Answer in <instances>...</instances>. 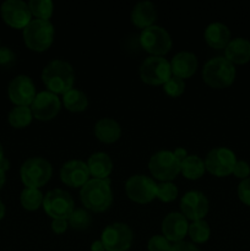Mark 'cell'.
<instances>
[{"label": "cell", "instance_id": "cell-25", "mask_svg": "<svg viewBox=\"0 0 250 251\" xmlns=\"http://www.w3.org/2000/svg\"><path fill=\"white\" fill-rule=\"evenodd\" d=\"M206 171L205 162L196 154H190L180 163V173L190 180L201 178Z\"/></svg>", "mask_w": 250, "mask_h": 251}, {"label": "cell", "instance_id": "cell-36", "mask_svg": "<svg viewBox=\"0 0 250 251\" xmlns=\"http://www.w3.org/2000/svg\"><path fill=\"white\" fill-rule=\"evenodd\" d=\"M233 174L242 180L248 179L250 176V164L245 161H237L233 168Z\"/></svg>", "mask_w": 250, "mask_h": 251}, {"label": "cell", "instance_id": "cell-37", "mask_svg": "<svg viewBox=\"0 0 250 251\" xmlns=\"http://www.w3.org/2000/svg\"><path fill=\"white\" fill-rule=\"evenodd\" d=\"M15 53L7 47H0V65L10 66L15 63Z\"/></svg>", "mask_w": 250, "mask_h": 251}, {"label": "cell", "instance_id": "cell-34", "mask_svg": "<svg viewBox=\"0 0 250 251\" xmlns=\"http://www.w3.org/2000/svg\"><path fill=\"white\" fill-rule=\"evenodd\" d=\"M149 251H171L172 244L163 235H153L147 243Z\"/></svg>", "mask_w": 250, "mask_h": 251}, {"label": "cell", "instance_id": "cell-3", "mask_svg": "<svg viewBox=\"0 0 250 251\" xmlns=\"http://www.w3.org/2000/svg\"><path fill=\"white\" fill-rule=\"evenodd\" d=\"M234 64L225 56H215L207 60L202 69V78L208 86L213 88H225L235 80Z\"/></svg>", "mask_w": 250, "mask_h": 251}, {"label": "cell", "instance_id": "cell-22", "mask_svg": "<svg viewBox=\"0 0 250 251\" xmlns=\"http://www.w3.org/2000/svg\"><path fill=\"white\" fill-rule=\"evenodd\" d=\"M205 41L215 49H223L230 42V31L222 22H212L205 29Z\"/></svg>", "mask_w": 250, "mask_h": 251}, {"label": "cell", "instance_id": "cell-39", "mask_svg": "<svg viewBox=\"0 0 250 251\" xmlns=\"http://www.w3.org/2000/svg\"><path fill=\"white\" fill-rule=\"evenodd\" d=\"M69 227L68 220H53L51 222V229L55 234H63Z\"/></svg>", "mask_w": 250, "mask_h": 251}, {"label": "cell", "instance_id": "cell-44", "mask_svg": "<svg viewBox=\"0 0 250 251\" xmlns=\"http://www.w3.org/2000/svg\"><path fill=\"white\" fill-rule=\"evenodd\" d=\"M4 216H5V205L2 203V201L0 200V221L4 218Z\"/></svg>", "mask_w": 250, "mask_h": 251}, {"label": "cell", "instance_id": "cell-30", "mask_svg": "<svg viewBox=\"0 0 250 251\" xmlns=\"http://www.w3.org/2000/svg\"><path fill=\"white\" fill-rule=\"evenodd\" d=\"M68 223L74 230L81 232V230H86L90 228L91 223H92V216L85 208H76L68 218Z\"/></svg>", "mask_w": 250, "mask_h": 251}, {"label": "cell", "instance_id": "cell-6", "mask_svg": "<svg viewBox=\"0 0 250 251\" xmlns=\"http://www.w3.org/2000/svg\"><path fill=\"white\" fill-rule=\"evenodd\" d=\"M180 163L174 152L161 150L150 158L149 168L152 176L163 181H171L180 173Z\"/></svg>", "mask_w": 250, "mask_h": 251}, {"label": "cell", "instance_id": "cell-41", "mask_svg": "<svg viewBox=\"0 0 250 251\" xmlns=\"http://www.w3.org/2000/svg\"><path fill=\"white\" fill-rule=\"evenodd\" d=\"M91 251H107V250H105L102 240H96V242H93L92 245H91Z\"/></svg>", "mask_w": 250, "mask_h": 251}, {"label": "cell", "instance_id": "cell-18", "mask_svg": "<svg viewBox=\"0 0 250 251\" xmlns=\"http://www.w3.org/2000/svg\"><path fill=\"white\" fill-rule=\"evenodd\" d=\"M189 230V223L185 216L179 212H171L164 217L162 222L163 237L169 242L178 243L184 239Z\"/></svg>", "mask_w": 250, "mask_h": 251}, {"label": "cell", "instance_id": "cell-16", "mask_svg": "<svg viewBox=\"0 0 250 251\" xmlns=\"http://www.w3.org/2000/svg\"><path fill=\"white\" fill-rule=\"evenodd\" d=\"M60 100L50 91H42L37 93L31 104L32 114L38 120H51L60 112Z\"/></svg>", "mask_w": 250, "mask_h": 251}, {"label": "cell", "instance_id": "cell-4", "mask_svg": "<svg viewBox=\"0 0 250 251\" xmlns=\"http://www.w3.org/2000/svg\"><path fill=\"white\" fill-rule=\"evenodd\" d=\"M53 167L42 157H32L22 163L20 169L22 183L26 188L38 189L46 185L51 178Z\"/></svg>", "mask_w": 250, "mask_h": 251}, {"label": "cell", "instance_id": "cell-5", "mask_svg": "<svg viewBox=\"0 0 250 251\" xmlns=\"http://www.w3.org/2000/svg\"><path fill=\"white\" fill-rule=\"evenodd\" d=\"M54 27L49 20L34 19L24 28V41L29 49L44 51L51 46Z\"/></svg>", "mask_w": 250, "mask_h": 251}, {"label": "cell", "instance_id": "cell-10", "mask_svg": "<svg viewBox=\"0 0 250 251\" xmlns=\"http://www.w3.org/2000/svg\"><path fill=\"white\" fill-rule=\"evenodd\" d=\"M100 240L107 251H127L134 242V233L125 223L115 222L103 229Z\"/></svg>", "mask_w": 250, "mask_h": 251}, {"label": "cell", "instance_id": "cell-23", "mask_svg": "<svg viewBox=\"0 0 250 251\" xmlns=\"http://www.w3.org/2000/svg\"><path fill=\"white\" fill-rule=\"evenodd\" d=\"M95 135L104 144H113L118 141L122 135V127L117 120L112 118H102L95 124Z\"/></svg>", "mask_w": 250, "mask_h": 251}, {"label": "cell", "instance_id": "cell-20", "mask_svg": "<svg viewBox=\"0 0 250 251\" xmlns=\"http://www.w3.org/2000/svg\"><path fill=\"white\" fill-rule=\"evenodd\" d=\"M225 58L232 64H247L250 61V41L242 37L230 39L225 48Z\"/></svg>", "mask_w": 250, "mask_h": 251}, {"label": "cell", "instance_id": "cell-32", "mask_svg": "<svg viewBox=\"0 0 250 251\" xmlns=\"http://www.w3.org/2000/svg\"><path fill=\"white\" fill-rule=\"evenodd\" d=\"M178 196V188L171 181H163L157 184L156 186V198L163 202H172Z\"/></svg>", "mask_w": 250, "mask_h": 251}, {"label": "cell", "instance_id": "cell-40", "mask_svg": "<svg viewBox=\"0 0 250 251\" xmlns=\"http://www.w3.org/2000/svg\"><path fill=\"white\" fill-rule=\"evenodd\" d=\"M174 154H175V157L180 162L184 161V159L188 157V152H186V150H184L183 147H176V149L174 150Z\"/></svg>", "mask_w": 250, "mask_h": 251}, {"label": "cell", "instance_id": "cell-28", "mask_svg": "<svg viewBox=\"0 0 250 251\" xmlns=\"http://www.w3.org/2000/svg\"><path fill=\"white\" fill-rule=\"evenodd\" d=\"M43 194L39 189L26 188L22 190L20 196V202L22 207L27 211H36L43 205Z\"/></svg>", "mask_w": 250, "mask_h": 251}, {"label": "cell", "instance_id": "cell-43", "mask_svg": "<svg viewBox=\"0 0 250 251\" xmlns=\"http://www.w3.org/2000/svg\"><path fill=\"white\" fill-rule=\"evenodd\" d=\"M5 181H6V176H5V172L0 171V190H1L2 186H4Z\"/></svg>", "mask_w": 250, "mask_h": 251}, {"label": "cell", "instance_id": "cell-12", "mask_svg": "<svg viewBox=\"0 0 250 251\" xmlns=\"http://www.w3.org/2000/svg\"><path fill=\"white\" fill-rule=\"evenodd\" d=\"M156 186L153 179L142 174H135L125 183V193L134 202L149 203L156 198Z\"/></svg>", "mask_w": 250, "mask_h": 251}, {"label": "cell", "instance_id": "cell-21", "mask_svg": "<svg viewBox=\"0 0 250 251\" xmlns=\"http://www.w3.org/2000/svg\"><path fill=\"white\" fill-rule=\"evenodd\" d=\"M157 19L156 6L152 1L145 0V1L137 2L131 11V22L139 28H147L153 26Z\"/></svg>", "mask_w": 250, "mask_h": 251}, {"label": "cell", "instance_id": "cell-45", "mask_svg": "<svg viewBox=\"0 0 250 251\" xmlns=\"http://www.w3.org/2000/svg\"><path fill=\"white\" fill-rule=\"evenodd\" d=\"M2 158H4V150H2L1 144H0V161H1Z\"/></svg>", "mask_w": 250, "mask_h": 251}, {"label": "cell", "instance_id": "cell-27", "mask_svg": "<svg viewBox=\"0 0 250 251\" xmlns=\"http://www.w3.org/2000/svg\"><path fill=\"white\" fill-rule=\"evenodd\" d=\"M32 110L29 107H25V105H16L12 108L7 115V120H9L10 125L15 129H24V127L28 126L32 122Z\"/></svg>", "mask_w": 250, "mask_h": 251}, {"label": "cell", "instance_id": "cell-29", "mask_svg": "<svg viewBox=\"0 0 250 251\" xmlns=\"http://www.w3.org/2000/svg\"><path fill=\"white\" fill-rule=\"evenodd\" d=\"M189 237L196 244H203L208 240L211 234V228L205 220L194 221L189 225Z\"/></svg>", "mask_w": 250, "mask_h": 251}, {"label": "cell", "instance_id": "cell-15", "mask_svg": "<svg viewBox=\"0 0 250 251\" xmlns=\"http://www.w3.org/2000/svg\"><path fill=\"white\" fill-rule=\"evenodd\" d=\"M208 207V199L201 191L191 190L188 191L180 200V210L181 213L186 217V220L199 221L203 220L207 215Z\"/></svg>", "mask_w": 250, "mask_h": 251}, {"label": "cell", "instance_id": "cell-7", "mask_svg": "<svg viewBox=\"0 0 250 251\" xmlns=\"http://www.w3.org/2000/svg\"><path fill=\"white\" fill-rule=\"evenodd\" d=\"M43 208L53 220H68L75 210L74 199L63 189H53L48 191L43 199Z\"/></svg>", "mask_w": 250, "mask_h": 251}, {"label": "cell", "instance_id": "cell-42", "mask_svg": "<svg viewBox=\"0 0 250 251\" xmlns=\"http://www.w3.org/2000/svg\"><path fill=\"white\" fill-rule=\"evenodd\" d=\"M9 168H10V162L7 161V159L4 157V158L0 161V171L6 172Z\"/></svg>", "mask_w": 250, "mask_h": 251}, {"label": "cell", "instance_id": "cell-24", "mask_svg": "<svg viewBox=\"0 0 250 251\" xmlns=\"http://www.w3.org/2000/svg\"><path fill=\"white\" fill-rule=\"evenodd\" d=\"M87 167L93 179H107L113 171V162L105 152H96L88 158Z\"/></svg>", "mask_w": 250, "mask_h": 251}, {"label": "cell", "instance_id": "cell-2", "mask_svg": "<svg viewBox=\"0 0 250 251\" xmlns=\"http://www.w3.org/2000/svg\"><path fill=\"white\" fill-rule=\"evenodd\" d=\"M42 80L50 92L66 93L74 88L75 71L70 63L61 59H54L44 66L42 71Z\"/></svg>", "mask_w": 250, "mask_h": 251}, {"label": "cell", "instance_id": "cell-35", "mask_svg": "<svg viewBox=\"0 0 250 251\" xmlns=\"http://www.w3.org/2000/svg\"><path fill=\"white\" fill-rule=\"evenodd\" d=\"M238 198L244 205L250 206V178L244 179L238 185Z\"/></svg>", "mask_w": 250, "mask_h": 251}, {"label": "cell", "instance_id": "cell-8", "mask_svg": "<svg viewBox=\"0 0 250 251\" xmlns=\"http://www.w3.org/2000/svg\"><path fill=\"white\" fill-rule=\"evenodd\" d=\"M140 77L147 85H164L171 78V63L163 56L151 55L140 65Z\"/></svg>", "mask_w": 250, "mask_h": 251}, {"label": "cell", "instance_id": "cell-11", "mask_svg": "<svg viewBox=\"0 0 250 251\" xmlns=\"http://www.w3.org/2000/svg\"><path fill=\"white\" fill-rule=\"evenodd\" d=\"M235 162L237 157L232 150L227 147H216L206 156L205 167L211 174L222 178L233 173Z\"/></svg>", "mask_w": 250, "mask_h": 251}, {"label": "cell", "instance_id": "cell-38", "mask_svg": "<svg viewBox=\"0 0 250 251\" xmlns=\"http://www.w3.org/2000/svg\"><path fill=\"white\" fill-rule=\"evenodd\" d=\"M171 251H200L196 245H194V243L185 242V240H181V242L174 243L172 245Z\"/></svg>", "mask_w": 250, "mask_h": 251}, {"label": "cell", "instance_id": "cell-19", "mask_svg": "<svg viewBox=\"0 0 250 251\" xmlns=\"http://www.w3.org/2000/svg\"><path fill=\"white\" fill-rule=\"evenodd\" d=\"M196 69H198V58L191 51H179L171 60L172 75L176 76V77H190L194 75Z\"/></svg>", "mask_w": 250, "mask_h": 251}, {"label": "cell", "instance_id": "cell-14", "mask_svg": "<svg viewBox=\"0 0 250 251\" xmlns=\"http://www.w3.org/2000/svg\"><path fill=\"white\" fill-rule=\"evenodd\" d=\"M7 95H9L10 100L16 105L28 107L29 104H32L37 95L36 86L29 76L17 75L10 81Z\"/></svg>", "mask_w": 250, "mask_h": 251}, {"label": "cell", "instance_id": "cell-26", "mask_svg": "<svg viewBox=\"0 0 250 251\" xmlns=\"http://www.w3.org/2000/svg\"><path fill=\"white\" fill-rule=\"evenodd\" d=\"M63 104L70 112H83L88 107V98L81 90L71 88L63 95Z\"/></svg>", "mask_w": 250, "mask_h": 251}, {"label": "cell", "instance_id": "cell-31", "mask_svg": "<svg viewBox=\"0 0 250 251\" xmlns=\"http://www.w3.org/2000/svg\"><path fill=\"white\" fill-rule=\"evenodd\" d=\"M31 14L36 16V19L49 20L53 15L54 5L50 0H31L28 2Z\"/></svg>", "mask_w": 250, "mask_h": 251}, {"label": "cell", "instance_id": "cell-9", "mask_svg": "<svg viewBox=\"0 0 250 251\" xmlns=\"http://www.w3.org/2000/svg\"><path fill=\"white\" fill-rule=\"evenodd\" d=\"M139 39L142 48L154 56H162L172 48L171 34L166 28L157 25L142 29Z\"/></svg>", "mask_w": 250, "mask_h": 251}, {"label": "cell", "instance_id": "cell-1", "mask_svg": "<svg viewBox=\"0 0 250 251\" xmlns=\"http://www.w3.org/2000/svg\"><path fill=\"white\" fill-rule=\"evenodd\" d=\"M81 202L92 212H104L113 203L109 179H90L80 190Z\"/></svg>", "mask_w": 250, "mask_h": 251}, {"label": "cell", "instance_id": "cell-33", "mask_svg": "<svg viewBox=\"0 0 250 251\" xmlns=\"http://www.w3.org/2000/svg\"><path fill=\"white\" fill-rule=\"evenodd\" d=\"M163 90L171 97H179L185 90V82L183 78L172 75L171 78L163 85Z\"/></svg>", "mask_w": 250, "mask_h": 251}, {"label": "cell", "instance_id": "cell-17", "mask_svg": "<svg viewBox=\"0 0 250 251\" xmlns=\"http://www.w3.org/2000/svg\"><path fill=\"white\" fill-rule=\"evenodd\" d=\"M90 176L87 163L80 159L68 161L60 169L61 181L70 188H82L90 180Z\"/></svg>", "mask_w": 250, "mask_h": 251}, {"label": "cell", "instance_id": "cell-13", "mask_svg": "<svg viewBox=\"0 0 250 251\" xmlns=\"http://www.w3.org/2000/svg\"><path fill=\"white\" fill-rule=\"evenodd\" d=\"M5 24L12 28H25L32 21V14L27 2L22 0H6L0 7Z\"/></svg>", "mask_w": 250, "mask_h": 251}]
</instances>
